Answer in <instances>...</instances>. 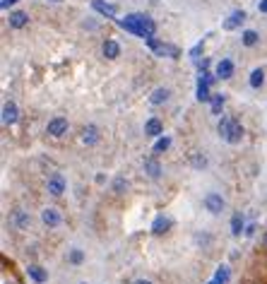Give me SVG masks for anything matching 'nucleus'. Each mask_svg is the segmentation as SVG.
Listing matches in <instances>:
<instances>
[{
	"mask_svg": "<svg viewBox=\"0 0 267 284\" xmlns=\"http://www.w3.org/2000/svg\"><path fill=\"white\" fill-rule=\"evenodd\" d=\"M67 260H70L72 265H79V263L84 260V253H82L79 248H72V251H70V255H67Z\"/></svg>",
	"mask_w": 267,
	"mask_h": 284,
	"instance_id": "a878e982",
	"label": "nucleus"
},
{
	"mask_svg": "<svg viewBox=\"0 0 267 284\" xmlns=\"http://www.w3.org/2000/svg\"><path fill=\"white\" fill-rule=\"evenodd\" d=\"M224 104H226V96L224 94H212V111L214 113H219L224 109Z\"/></svg>",
	"mask_w": 267,
	"mask_h": 284,
	"instance_id": "5701e85b",
	"label": "nucleus"
},
{
	"mask_svg": "<svg viewBox=\"0 0 267 284\" xmlns=\"http://www.w3.org/2000/svg\"><path fill=\"white\" fill-rule=\"evenodd\" d=\"M258 32H253V29H246L243 34H241V41H243V46H255L258 44Z\"/></svg>",
	"mask_w": 267,
	"mask_h": 284,
	"instance_id": "aec40b11",
	"label": "nucleus"
},
{
	"mask_svg": "<svg viewBox=\"0 0 267 284\" xmlns=\"http://www.w3.org/2000/svg\"><path fill=\"white\" fill-rule=\"evenodd\" d=\"M82 142H84V144H96V142H99V130H96V126H84V128H82Z\"/></svg>",
	"mask_w": 267,
	"mask_h": 284,
	"instance_id": "f3484780",
	"label": "nucleus"
},
{
	"mask_svg": "<svg viewBox=\"0 0 267 284\" xmlns=\"http://www.w3.org/2000/svg\"><path fill=\"white\" fill-rule=\"evenodd\" d=\"M104 56H106L109 61L118 58V56H121V46H118V41H113V39H106V41H104Z\"/></svg>",
	"mask_w": 267,
	"mask_h": 284,
	"instance_id": "dca6fc26",
	"label": "nucleus"
},
{
	"mask_svg": "<svg viewBox=\"0 0 267 284\" xmlns=\"http://www.w3.org/2000/svg\"><path fill=\"white\" fill-rule=\"evenodd\" d=\"M41 221L46 224V226H51V229H56V226H61V221H63V214L58 207H46L44 212H41Z\"/></svg>",
	"mask_w": 267,
	"mask_h": 284,
	"instance_id": "423d86ee",
	"label": "nucleus"
},
{
	"mask_svg": "<svg viewBox=\"0 0 267 284\" xmlns=\"http://www.w3.org/2000/svg\"><path fill=\"white\" fill-rule=\"evenodd\" d=\"M133 284H152L149 280H137V282H133Z\"/></svg>",
	"mask_w": 267,
	"mask_h": 284,
	"instance_id": "7c9ffc66",
	"label": "nucleus"
},
{
	"mask_svg": "<svg viewBox=\"0 0 267 284\" xmlns=\"http://www.w3.org/2000/svg\"><path fill=\"white\" fill-rule=\"evenodd\" d=\"M161 133H164V123H161V118L152 116V118L144 123V135H147V138H159Z\"/></svg>",
	"mask_w": 267,
	"mask_h": 284,
	"instance_id": "0eeeda50",
	"label": "nucleus"
},
{
	"mask_svg": "<svg viewBox=\"0 0 267 284\" xmlns=\"http://www.w3.org/2000/svg\"><path fill=\"white\" fill-rule=\"evenodd\" d=\"M17 116H19L17 106H15L12 101H7V104L2 106V123H5V126H15V123H17Z\"/></svg>",
	"mask_w": 267,
	"mask_h": 284,
	"instance_id": "9d476101",
	"label": "nucleus"
},
{
	"mask_svg": "<svg viewBox=\"0 0 267 284\" xmlns=\"http://www.w3.org/2000/svg\"><path fill=\"white\" fill-rule=\"evenodd\" d=\"M243 22H246V12H243V10H236V12H231L229 19L224 22V29H226V32H234V29L241 27Z\"/></svg>",
	"mask_w": 267,
	"mask_h": 284,
	"instance_id": "1a4fd4ad",
	"label": "nucleus"
},
{
	"mask_svg": "<svg viewBox=\"0 0 267 284\" xmlns=\"http://www.w3.org/2000/svg\"><path fill=\"white\" fill-rule=\"evenodd\" d=\"M67 128H70L67 118H63V116H56L53 121H48V126H46V133H48L51 138H63V135L67 133Z\"/></svg>",
	"mask_w": 267,
	"mask_h": 284,
	"instance_id": "20e7f679",
	"label": "nucleus"
},
{
	"mask_svg": "<svg viewBox=\"0 0 267 284\" xmlns=\"http://www.w3.org/2000/svg\"><path fill=\"white\" fill-rule=\"evenodd\" d=\"M217 77H219V79H231V77H234V63H231L229 58H221V61L217 63Z\"/></svg>",
	"mask_w": 267,
	"mask_h": 284,
	"instance_id": "9b49d317",
	"label": "nucleus"
},
{
	"mask_svg": "<svg viewBox=\"0 0 267 284\" xmlns=\"http://www.w3.org/2000/svg\"><path fill=\"white\" fill-rule=\"evenodd\" d=\"M169 147H171V138H159L157 144H154V152L159 154V152H166Z\"/></svg>",
	"mask_w": 267,
	"mask_h": 284,
	"instance_id": "bb28decb",
	"label": "nucleus"
},
{
	"mask_svg": "<svg viewBox=\"0 0 267 284\" xmlns=\"http://www.w3.org/2000/svg\"><path fill=\"white\" fill-rule=\"evenodd\" d=\"M169 96H171V92H169L166 87H159V89H154V92H152L149 104H152V106H161V104H166V101H169Z\"/></svg>",
	"mask_w": 267,
	"mask_h": 284,
	"instance_id": "f8f14e48",
	"label": "nucleus"
},
{
	"mask_svg": "<svg viewBox=\"0 0 267 284\" xmlns=\"http://www.w3.org/2000/svg\"><path fill=\"white\" fill-rule=\"evenodd\" d=\"M241 231H243V214L236 212L234 219H231V234L234 236H241Z\"/></svg>",
	"mask_w": 267,
	"mask_h": 284,
	"instance_id": "412c9836",
	"label": "nucleus"
},
{
	"mask_svg": "<svg viewBox=\"0 0 267 284\" xmlns=\"http://www.w3.org/2000/svg\"><path fill=\"white\" fill-rule=\"evenodd\" d=\"M263 82H265V72L260 70V68H258V70H253V72H251V87H253V89L263 87Z\"/></svg>",
	"mask_w": 267,
	"mask_h": 284,
	"instance_id": "4be33fe9",
	"label": "nucleus"
},
{
	"mask_svg": "<svg viewBox=\"0 0 267 284\" xmlns=\"http://www.w3.org/2000/svg\"><path fill=\"white\" fill-rule=\"evenodd\" d=\"M265 248H267V236H265Z\"/></svg>",
	"mask_w": 267,
	"mask_h": 284,
	"instance_id": "2f4dec72",
	"label": "nucleus"
},
{
	"mask_svg": "<svg viewBox=\"0 0 267 284\" xmlns=\"http://www.w3.org/2000/svg\"><path fill=\"white\" fill-rule=\"evenodd\" d=\"M190 161H193V166H198V169H202V166L207 164V159H204V157H200V152H193Z\"/></svg>",
	"mask_w": 267,
	"mask_h": 284,
	"instance_id": "cd10ccee",
	"label": "nucleus"
},
{
	"mask_svg": "<svg viewBox=\"0 0 267 284\" xmlns=\"http://www.w3.org/2000/svg\"><path fill=\"white\" fill-rule=\"evenodd\" d=\"M258 10H260L263 15H267V0H258Z\"/></svg>",
	"mask_w": 267,
	"mask_h": 284,
	"instance_id": "c85d7f7f",
	"label": "nucleus"
},
{
	"mask_svg": "<svg viewBox=\"0 0 267 284\" xmlns=\"http://www.w3.org/2000/svg\"><path fill=\"white\" fill-rule=\"evenodd\" d=\"M27 275H29L36 284H44L48 280V272H46L44 268H39V265H29V268H27Z\"/></svg>",
	"mask_w": 267,
	"mask_h": 284,
	"instance_id": "2eb2a0df",
	"label": "nucleus"
},
{
	"mask_svg": "<svg viewBox=\"0 0 267 284\" xmlns=\"http://www.w3.org/2000/svg\"><path fill=\"white\" fill-rule=\"evenodd\" d=\"M219 138L226 142V144H238V142L243 140V126L236 121V118H231V116H224L221 121H219Z\"/></svg>",
	"mask_w": 267,
	"mask_h": 284,
	"instance_id": "f257e3e1",
	"label": "nucleus"
},
{
	"mask_svg": "<svg viewBox=\"0 0 267 284\" xmlns=\"http://www.w3.org/2000/svg\"><path fill=\"white\" fill-rule=\"evenodd\" d=\"M126 190H128V181H126V178H116V181H113V193H116V195H123Z\"/></svg>",
	"mask_w": 267,
	"mask_h": 284,
	"instance_id": "393cba45",
	"label": "nucleus"
},
{
	"mask_svg": "<svg viewBox=\"0 0 267 284\" xmlns=\"http://www.w3.org/2000/svg\"><path fill=\"white\" fill-rule=\"evenodd\" d=\"M202 203H204V210L209 214H221L224 207H226V203H224V198L219 193H207Z\"/></svg>",
	"mask_w": 267,
	"mask_h": 284,
	"instance_id": "7ed1b4c3",
	"label": "nucleus"
},
{
	"mask_svg": "<svg viewBox=\"0 0 267 284\" xmlns=\"http://www.w3.org/2000/svg\"><path fill=\"white\" fill-rule=\"evenodd\" d=\"M92 7H94L96 12L106 15V17H116V15H118V7H116V5H109V2H104V0H92Z\"/></svg>",
	"mask_w": 267,
	"mask_h": 284,
	"instance_id": "ddd939ff",
	"label": "nucleus"
},
{
	"mask_svg": "<svg viewBox=\"0 0 267 284\" xmlns=\"http://www.w3.org/2000/svg\"><path fill=\"white\" fill-rule=\"evenodd\" d=\"M169 229H171V217H166V214H159L152 224V234H164Z\"/></svg>",
	"mask_w": 267,
	"mask_h": 284,
	"instance_id": "4468645a",
	"label": "nucleus"
},
{
	"mask_svg": "<svg viewBox=\"0 0 267 284\" xmlns=\"http://www.w3.org/2000/svg\"><path fill=\"white\" fill-rule=\"evenodd\" d=\"M198 99H200V101H212V96H209V84L198 82Z\"/></svg>",
	"mask_w": 267,
	"mask_h": 284,
	"instance_id": "b1692460",
	"label": "nucleus"
},
{
	"mask_svg": "<svg viewBox=\"0 0 267 284\" xmlns=\"http://www.w3.org/2000/svg\"><path fill=\"white\" fill-rule=\"evenodd\" d=\"M144 22H147V15H142V12H133V15H126V19H118V24L126 32L142 36V39H144Z\"/></svg>",
	"mask_w": 267,
	"mask_h": 284,
	"instance_id": "f03ea898",
	"label": "nucleus"
},
{
	"mask_svg": "<svg viewBox=\"0 0 267 284\" xmlns=\"http://www.w3.org/2000/svg\"><path fill=\"white\" fill-rule=\"evenodd\" d=\"M46 190H48V195L61 198V195L65 193V178H63V174H53V176L46 181Z\"/></svg>",
	"mask_w": 267,
	"mask_h": 284,
	"instance_id": "39448f33",
	"label": "nucleus"
},
{
	"mask_svg": "<svg viewBox=\"0 0 267 284\" xmlns=\"http://www.w3.org/2000/svg\"><path fill=\"white\" fill-rule=\"evenodd\" d=\"M10 224H12L15 229H29L31 217H29V212H24V210H15L12 217H10Z\"/></svg>",
	"mask_w": 267,
	"mask_h": 284,
	"instance_id": "6e6552de",
	"label": "nucleus"
},
{
	"mask_svg": "<svg viewBox=\"0 0 267 284\" xmlns=\"http://www.w3.org/2000/svg\"><path fill=\"white\" fill-rule=\"evenodd\" d=\"M27 22H29V15L27 12H10V27L22 29V27H27Z\"/></svg>",
	"mask_w": 267,
	"mask_h": 284,
	"instance_id": "a211bd4d",
	"label": "nucleus"
},
{
	"mask_svg": "<svg viewBox=\"0 0 267 284\" xmlns=\"http://www.w3.org/2000/svg\"><path fill=\"white\" fill-rule=\"evenodd\" d=\"M144 171L149 174V178H159L161 176V164L157 159H147L144 161Z\"/></svg>",
	"mask_w": 267,
	"mask_h": 284,
	"instance_id": "6ab92c4d",
	"label": "nucleus"
},
{
	"mask_svg": "<svg viewBox=\"0 0 267 284\" xmlns=\"http://www.w3.org/2000/svg\"><path fill=\"white\" fill-rule=\"evenodd\" d=\"M15 2H17V0H2V2H0V7H2V10H7V7H10V5H15Z\"/></svg>",
	"mask_w": 267,
	"mask_h": 284,
	"instance_id": "c756f323",
	"label": "nucleus"
}]
</instances>
